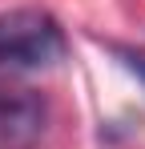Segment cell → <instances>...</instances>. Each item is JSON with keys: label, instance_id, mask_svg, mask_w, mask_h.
Here are the masks:
<instances>
[{"label": "cell", "instance_id": "6da1fadb", "mask_svg": "<svg viewBox=\"0 0 145 149\" xmlns=\"http://www.w3.org/2000/svg\"><path fill=\"white\" fill-rule=\"evenodd\" d=\"M65 56V32L40 8L0 12V73L48 69Z\"/></svg>", "mask_w": 145, "mask_h": 149}, {"label": "cell", "instance_id": "7a4b0ae2", "mask_svg": "<svg viewBox=\"0 0 145 149\" xmlns=\"http://www.w3.org/2000/svg\"><path fill=\"white\" fill-rule=\"evenodd\" d=\"M48 125V105L36 89L0 81V149H36Z\"/></svg>", "mask_w": 145, "mask_h": 149}, {"label": "cell", "instance_id": "3957f363", "mask_svg": "<svg viewBox=\"0 0 145 149\" xmlns=\"http://www.w3.org/2000/svg\"><path fill=\"white\" fill-rule=\"evenodd\" d=\"M117 56H121V61H125V65H129V69H133V73L145 81V49H129V45H117Z\"/></svg>", "mask_w": 145, "mask_h": 149}]
</instances>
